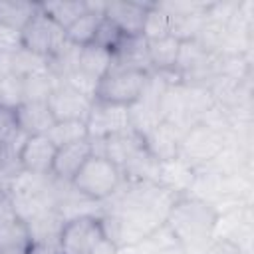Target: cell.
Instances as JSON below:
<instances>
[{
	"label": "cell",
	"instance_id": "cell-1",
	"mask_svg": "<svg viewBox=\"0 0 254 254\" xmlns=\"http://www.w3.org/2000/svg\"><path fill=\"white\" fill-rule=\"evenodd\" d=\"M220 212L208 200L192 194H181L169 208L165 226L173 232L183 250L200 248L214 234Z\"/></svg>",
	"mask_w": 254,
	"mask_h": 254
},
{
	"label": "cell",
	"instance_id": "cell-2",
	"mask_svg": "<svg viewBox=\"0 0 254 254\" xmlns=\"http://www.w3.org/2000/svg\"><path fill=\"white\" fill-rule=\"evenodd\" d=\"M123 181L125 177L115 163H111L103 155L91 153L89 159L81 165V169L71 179L69 187L85 200L103 202L117 194Z\"/></svg>",
	"mask_w": 254,
	"mask_h": 254
},
{
	"label": "cell",
	"instance_id": "cell-3",
	"mask_svg": "<svg viewBox=\"0 0 254 254\" xmlns=\"http://www.w3.org/2000/svg\"><path fill=\"white\" fill-rule=\"evenodd\" d=\"M149 77H151V73L143 71V69L111 67L97 83L95 101L131 107L143 97Z\"/></svg>",
	"mask_w": 254,
	"mask_h": 254
},
{
	"label": "cell",
	"instance_id": "cell-4",
	"mask_svg": "<svg viewBox=\"0 0 254 254\" xmlns=\"http://www.w3.org/2000/svg\"><path fill=\"white\" fill-rule=\"evenodd\" d=\"M224 141L226 139L220 129L196 121L189 129H185L179 157L196 169L198 165H206L208 161L218 159V155L224 151Z\"/></svg>",
	"mask_w": 254,
	"mask_h": 254
},
{
	"label": "cell",
	"instance_id": "cell-5",
	"mask_svg": "<svg viewBox=\"0 0 254 254\" xmlns=\"http://www.w3.org/2000/svg\"><path fill=\"white\" fill-rule=\"evenodd\" d=\"M105 240L99 214H79L64 220L58 234L62 254H91Z\"/></svg>",
	"mask_w": 254,
	"mask_h": 254
},
{
	"label": "cell",
	"instance_id": "cell-6",
	"mask_svg": "<svg viewBox=\"0 0 254 254\" xmlns=\"http://www.w3.org/2000/svg\"><path fill=\"white\" fill-rule=\"evenodd\" d=\"M65 30L56 24L40 6L20 32V48L50 60L65 44Z\"/></svg>",
	"mask_w": 254,
	"mask_h": 254
},
{
	"label": "cell",
	"instance_id": "cell-7",
	"mask_svg": "<svg viewBox=\"0 0 254 254\" xmlns=\"http://www.w3.org/2000/svg\"><path fill=\"white\" fill-rule=\"evenodd\" d=\"M85 127H87V139L103 141L111 135L131 129V111L129 107L123 105H113L93 99V105L85 119Z\"/></svg>",
	"mask_w": 254,
	"mask_h": 254
},
{
	"label": "cell",
	"instance_id": "cell-8",
	"mask_svg": "<svg viewBox=\"0 0 254 254\" xmlns=\"http://www.w3.org/2000/svg\"><path fill=\"white\" fill-rule=\"evenodd\" d=\"M46 103L56 121H85L93 99L58 81Z\"/></svg>",
	"mask_w": 254,
	"mask_h": 254
},
{
	"label": "cell",
	"instance_id": "cell-9",
	"mask_svg": "<svg viewBox=\"0 0 254 254\" xmlns=\"http://www.w3.org/2000/svg\"><path fill=\"white\" fill-rule=\"evenodd\" d=\"M183 133L185 131L179 125H175L167 119H161L151 129H147L143 133V141H145L149 155L153 159H157L159 163H163V161H171V159L179 157Z\"/></svg>",
	"mask_w": 254,
	"mask_h": 254
},
{
	"label": "cell",
	"instance_id": "cell-10",
	"mask_svg": "<svg viewBox=\"0 0 254 254\" xmlns=\"http://www.w3.org/2000/svg\"><path fill=\"white\" fill-rule=\"evenodd\" d=\"M58 147L48 135H30L18 153L22 171L34 175H52V165Z\"/></svg>",
	"mask_w": 254,
	"mask_h": 254
},
{
	"label": "cell",
	"instance_id": "cell-11",
	"mask_svg": "<svg viewBox=\"0 0 254 254\" xmlns=\"http://www.w3.org/2000/svg\"><path fill=\"white\" fill-rule=\"evenodd\" d=\"M91 153H93L91 139H81V141H73V143L58 147L56 159H54V165H52L54 181L69 185L71 179L75 177V173L81 169V165L89 159Z\"/></svg>",
	"mask_w": 254,
	"mask_h": 254
},
{
	"label": "cell",
	"instance_id": "cell-12",
	"mask_svg": "<svg viewBox=\"0 0 254 254\" xmlns=\"http://www.w3.org/2000/svg\"><path fill=\"white\" fill-rule=\"evenodd\" d=\"M151 2H105L103 18L113 22L127 38L141 36Z\"/></svg>",
	"mask_w": 254,
	"mask_h": 254
},
{
	"label": "cell",
	"instance_id": "cell-13",
	"mask_svg": "<svg viewBox=\"0 0 254 254\" xmlns=\"http://www.w3.org/2000/svg\"><path fill=\"white\" fill-rule=\"evenodd\" d=\"M14 115H16L18 129L28 137L46 135L56 123L46 101H24L14 109Z\"/></svg>",
	"mask_w": 254,
	"mask_h": 254
},
{
	"label": "cell",
	"instance_id": "cell-14",
	"mask_svg": "<svg viewBox=\"0 0 254 254\" xmlns=\"http://www.w3.org/2000/svg\"><path fill=\"white\" fill-rule=\"evenodd\" d=\"M196 181V169L185 163L181 157L159 163V177L157 185L175 192V194H189V190L194 187Z\"/></svg>",
	"mask_w": 254,
	"mask_h": 254
},
{
	"label": "cell",
	"instance_id": "cell-15",
	"mask_svg": "<svg viewBox=\"0 0 254 254\" xmlns=\"http://www.w3.org/2000/svg\"><path fill=\"white\" fill-rule=\"evenodd\" d=\"M181 50V40L175 36H167L161 40L147 42V52H149V64L153 73L161 71H175L177 58Z\"/></svg>",
	"mask_w": 254,
	"mask_h": 254
},
{
	"label": "cell",
	"instance_id": "cell-16",
	"mask_svg": "<svg viewBox=\"0 0 254 254\" xmlns=\"http://www.w3.org/2000/svg\"><path fill=\"white\" fill-rule=\"evenodd\" d=\"M111 64H113V54L89 44V46H83L79 50V60H77V69L83 71L85 75L93 77L95 81H99L109 69H111Z\"/></svg>",
	"mask_w": 254,
	"mask_h": 254
},
{
	"label": "cell",
	"instance_id": "cell-17",
	"mask_svg": "<svg viewBox=\"0 0 254 254\" xmlns=\"http://www.w3.org/2000/svg\"><path fill=\"white\" fill-rule=\"evenodd\" d=\"M171 32H173V16L165 8H161L159 2H151L149 10L145 14L141 36L147 42H153V40H161V38L171 36Z\"/></svg>",
	"mask_w": 254,
	"mask_h": 254
},
{
	"label": "cell",
	"instance_id": "cell-18",
	"mask_svg": "<svg viewBox=\"0 0 254 254\" xmlns=\"http://www.w3.org/2000/svg\"><path fill=\"white\" fill-rule=\"evenodd\" d=\"M38 2H0V24L22 32V28L38 12Z\"/></svg>",
	"mask_w": 254,
	"mask_h": 254
},
{
	"label": "cell",
	"instance_id": "cell-19",
	"mask_svg": "<svg viewBox=\"0 0 254 254\" xmlns=\"http://www.w3.org/2000/svg\"><path fill=\"white\" fill-rule=\"evenodd\" d=\"M103 16L97 14V12H91L87 8V12L83 16H79L69 28H65V40L77 48H83V46H89L93 42V36H95V30L99 26V20Z\"/></svg>",
	"mask_w": 254,
	"mask_h": 254
},
{
	"label": "cell",
	"instance_id": "cell-20",
	"mask_svg": "<svg viewBox=\"0 0 254 254\" xmlns=\"http://www.w3.org/2000/svg\"><path fill=\"white\" fill-rule=\"evenodd\" d=\"M40 8L56 22L60 24L64 30L69 28L79 16H83L87 12V2H40Z\"/></svg>",
	"mask_w": 254,
	"mask_h": 254
},
{
	"label": "cell",
	"instance_id": "cell-21",
	"mask_svg": "<svg viewBox=\"0 0 254 254\" xmlns=\"http://www.w3.org/2000/svg\"><path fill=\"white\" fill-rule=\"evenodd\" d=\"M12 71L14 75H18L20 79L30 77V75H38V73H48L50 71V64L46 58L36 56L28 50H18L12 54Z\"/></svg>",
	"mask_w": 254,
	"mask_h": 254
},
{
	"label": "cell",
	"instance_id": "cell-22",
	"mask_svg": "<svg viewBox=\"0 0 254 254\" xmlns=\"http://www.w3.org/2000/svg\"><path fill=\"white\" fill-rule=\"evenodd\" d=\"M24 85V101H48L50 93L58 85V77L48 71V73H38L22 79Z\"/></svg>",
	"mask_w": 254,
	"mask_h": 254
},
{
	"label": "cell",
	"instance_id": "cell-23",
	"mask_svg": "<svg viewBox=\"0 0 254 254\" xmlns=\"http://www.w3.org/2000/svg\"><path fill=\"white\" fill-rule=\"evenodd\" d=\"M56 147L87 139V127L85 121H56L54 127L46 133Z\"/></svg>",
	"mask_w": 254,
	"mask_h": 254
},
{
	"label": "cell",
	"instance_id": "cell-24",
	"mask_svg": "<svg viewBox=\"0 0 254 254\" xmlns=\"http://www.w3.org/2000/svg\"><path fill=\"white\" fill-rule=\"evenodd\" d=\"M125 38H127V36H125L113 22H109L107 18H101L91 44L97 46V48H101V50H105V52H109V54H115L117 48L123 44Z\"/></svg>",
	"mask_w": 254,
	"mask_h": 254
},
{
	"label": "cell",
	"instance_id": "cell-25",
	"mask_svg": "<svg viewBox=\"0 0 254 254\" xmlns=\"http://www.w3.org/2000/svg\"><path fill=\"white\" fill-rule=\"evenodd\" d=\"M20 103H24V85L18 75H8L0 79V107L16 109Z\"/></svg>",
	"mask_w": 254,
	"mask_h": 254
},
{
	"label": "cell",
	"instance_id": "cell-26",
	"mask_svg": "<svg viewBox=\"0 0 254 254\" xmlns=\"http://www.w3.org/2000/svg\"><path fill=\"white\" fill-rule=\"evenodd\" d=\"M16 129H18V125H16L14 109L0 107V147H4L8 143V139L16 133Z\"/></svg>",
	"mask_w": 254,
	"mask_h": 254
},
{
	"label": "cell",
	"instance_id": "cell-27",
	"mask_svg": "<svg viewBox=\"0 0 254 254\" xmlns=\"http://www.w3.org/2000/svg\"><path fill=\"white\" fill-rule=\"evenodd\" d=\"M16 220H20V218L16 214V208H14V202H12L10 194L8 192H0V228L12 224Z\"/></svg>",
	"mask_w": 254,
	"mask_h": 254
},
{
	"label": "cell",
	"instance_id": "cell-28",
	"mask_svg": "<svg viewBox=\"0 0 254 254\" xmlns=\"http://www.w3.org/2000/svg\"><path fill=\"white\" fill-rule=\"evenodd\" d=\"M24 254H62L58 244L54 242H42V240H30Z\"/></svg>",
	"mask_w": 254,
	"mask_h": 254
},
{
	"label": "cell",
	"instance_id": "cell-29",
	"mask_svg": "<svg viewBox=\"0 0 254 254\" xmlns=\"http://www.w3.org/2000/svg\"><path fill=\"white\" fill-rule=\"evenodd\" d=\"M12 54H0V79L12 75Z\"/></svg>",
	"mask_w": 254,
	"mask_h": 254
}]
</instances>
